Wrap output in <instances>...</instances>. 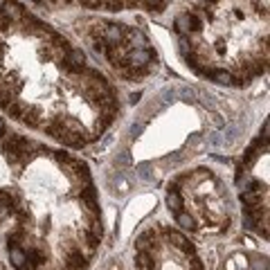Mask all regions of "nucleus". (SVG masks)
<instances>
[{
    "label": "nucleus",
    "mask_w": 270,
    "mask_h": 270,
    "mask_svg": "<svg viewBox=\"0 0 270 270\" xmlns=\"http://www.w3.org/2000/svg\"><path fill=\"white\" fill-rule=\"evenodd\" d=\"M191 268H194V270H205V268H203V261H198V259H194Z\"/></svg>",
    "instance_id": "17"
},
{
    "label": "nucleus",
    "mask_w": 270,
    "mask_h": 270,
    "mask_svg": "<svg viewBox=\"0 0 270 270\" xmlns=\"http://www.w3.org/2000/svg\"><path fill=\"white\" fill-rule=\"evenodd\" d=\"M3 133H5V122L0 120V135H3Z\"/></svg>",
    "instance_id": "20"
},
{
    "label": "nucleus",
    "mask_w": 270,
    "mask_h": 270,
    "mask_svg": "<svg viewBox=\"0 0 270 270\" xmlns=\"http://www.w3.org/2000/svg\"><path fill=\"white\" fill-rule=\"evenodd\" d=\"M9 261H11V266H14L16 270H21L23 266H25V261H27L25 250H23L21 245H9Z\"/></svg>",
    "instance_id": "5"
},
{
    "label": "nucleus",
    "mask_w": 270,
    "mask_h": 270,
    "mask_svg": "<svg viewBox=\"0 0 270 270\" xmlns=\"http://www.w3.org/2000/svg\"><path fill=\"white\" fill-rule=\"evenodd\" d=\"M18 21H23L21 5L14 3V0H5L3 7H0V23L7 27V25H14V23H18Z\"/></svg>",
    "instance_id": "1"
},
{
    "label": "nucleus",
    "mask_w": 270,
    "mask_h": 270,
    "mask_svg": "<svg viewBox=\"0 0 270 270\" xmlns=\"http://www.w3.org/2000/svg\"><path fill=\"white\" fill-rule=\"evenodd\" d=\"M92 50L97 52V54H102V56H106V52H108V45L104 43L102 38H95L92 41Z\"/></svg>",
    "instance_id": "15"
},
{
    "label": "nucleus",
    "mask_w": 270,
    "mask_h": 270,
    "mask_svg": "<svg viewBox=\"0 0 270 270\" xmlns=\"http://www.w3.org/2000/svg\"><path fill=\"white\" fill-rule=\"evenodd\" d=\"M86 7H102V0H81Z\"/></svg>",
    "instance_id": "16"
},
{
    "label": "nucleus",
    "mask_w": 270,
    "mask_h": 270,
    "mask_svg": "<svg viewBox=\"0 0 270 270\" xmlns=\"http://www.w3.org/2000/svg\"><path fill=\"white\" fill-rule=\"evenodd\" d=\"M207 74L212 77V81H216V84H221V86L234 84V77L227 72V70H207Z\"/></svg>",
    "instance_id": "6"
},
{
    "label": "nucleus",
    "mask_w": 270,
    "mask_h": 270,
    "mask_svg": "<svg viewBox=\"0 0 270 270\" xmlns=\"http://www.w3.org/2000/svg\"><path fill=\"white\" fill-rule=\"evenodd\" d=\"M126 36V27L124 25H106L102 32V41L110 48H115V45H122V41Z\"/></svg>",
    "instance_id": "3"
},
{
    "label": "nucleus",
    "mask_w": 270,
    "mask_h": 270,
    "mask_svg": "<svg viewBox=\"0 0 270 270\" xmlns=\"http://www.w3.org/2000/svg\"><path fill=\"white\" fill-rule=\"evenodd\" d=\"M146 3H149V7H160L164 0H146Z\"/></svg>",
    "instance_id": "18"
},
{
    "label": "nucleus",
    "mask_w": 270,
    "mask_h": 270,
    "mask_svg": "<svg viewBox=\"0 0 270 270\" xmlns=\"http://www.w3.org/2000/svg\"><path fill=\"white\" fill-rule=\"evenodd\" d=\"M14 97H16V88H9V86L0 88V108H7L14 102Z\"/></svg>",
    "instance_id": "8"
},
{
    "label": "nucleus",
    "mask_w": 270,
    "mask_h": 270,
    "mask_svg": "<svg viewBox=\"0 0 270 270\" xmlns=\"http://www.w3.org/2000/svg\"><path fill=\"white\" fill-rule=\"evenodd\" d=\"M151 59L149 50H133L126 54V68H146L151 66Z\"/></svg>",
    "instance_id": "4"
},
{
    "label": "nucleus",
    "mask_w": 270,
    "mask_h": 270,
    "mask_svg": "<svg viewBox=\"0 0 270 270\" xmlns=\"http://www.w3.org/2000/svg\"><path fill=\"white\" fill-rule=\"evenodd\" d=\"M5 110H7V113H9L11 117H16V120H21V117H23V113H25V108H23L21 104L16 102V99H14V102H11V104H9V106L5 108Z\"/></svg>",
    "instance_id": "14"
},
{
    "label": "nucleus",
    "mask_w": 270,
    "mask_h": 270,
    "mask_svg": "<svg viewBox=\"0 0 270 270\" xmlns=\"http://www.w3.org/2000/svg\"><path fill=\"white\" fill-rule=\"evenodd\" d=\"M135 263H138V268L140 266H153V261H151V257H149V252H146V250H138V255H135Z\"/></svg>",
    "instance_id": "13"
},
{
    "label": "nucleus",
    "mask_w": 270,
    "mask_h": 270,
    "mask_svg": "<svg viewBox=\"0 0 270 270\" xmlns=\"http://www.w3.org/2000/svg\"><path fill=\"white\" fill-rule=\"evenodd\" d=\"M241 201L245 207H252V205H259L261 201V189H243L241 194Z\"/></svg>",
    "instance_id": "7"
},
{
    "label": "nucleus",
    "mask_w": 270,
    "mask_h": 270,
    "mask_svg": "<svg viewBox=\"0 0 270 270\" xmlns=\"http://www.w3.org/2000/svg\"><path fill=\"white\" fill-rule=\"evenodd\" d=\"M38 115H41V113H38L36 108H32V110H27V108H25V113H23V117H21V120L25 122L27 126L36 128V126H41V122H38Z\"/></svg>",
    "instance_id": "10"
},
{
    "label": "nucleus",
    "mask_w": 270,
    "mask_h": 270,
    "mask_svg": "<svg viewBox=\"0 0 270 270\" xmlns=\"http://www.w3.org/2000/svg\"><path fill=\"white\" fill-rule=\"evenodd\" d=\"M176 223H178V225H183L185 230H196V221H194V216L185 214V212L176 214Z\"/></svg>",
    "instance_id": "11"
},
{
    "label": "nucleus",
    "mask_w": 270,
    "mask_h": 270,
    "mask_svg": "<svg viewBox=\"0 0 270 270\" xmlns=\"http://www.w3.org/2000/svg\"><path fill=\"white\" fill-rule=\"evenodd\" d=\"M138 270H153V266H140Z\"/></svg>",
    "instance_id": "21"
},
{
    "label": "nucleus",
    "mask_w": 270,
    "mask_h": 270,
    "mask_svg": "<svg viewBox=\"0 0 270 270\" xmlns=\"http://www.w3.org/2000/svg\"><path fill=\"white\" fill-rule=\"evenodd\" d=\"M201 27H203V23L194 11H185V14H180L178 18H176V29H178V34L198 32Z\"/></svg>",
    "instance_id": "2"
},
{
    "label": "nucleus",
    "mask_w": 270,
    "mask_h": 270,
    "mask_svg": "<svg viewBox=\"0 0 270 270\" xmlns=\"http://www.w3.org/2000/svg\"><path fill=\"white\" fill-rule=\"evenodd\" d=\"M167 205H169V209H171V212H176V214L183 209V198L178 196V191H169V194H167Z\"/></svg>",
    "instance_id": "9"
},
{
    "label": "nucleus",
    "mask_w": 270,
    "mask_h": 270,
    "mask_svg": "<svg viewBox=\"0 0 270 270\" xmlns=\"http://www.w3.org/2000/svg\"><path fill=\"white\" fill-rule=\"evenodd\" d=\"M140 97H142V92H133V95H131V104L140 102Z\"/></svg>",
    "instance_id": "19"
},
{
    "label": "nucleus",
    "mask_w": 270,
    "mask_h": 270,
    "mask_svg": "<svg viewBox=\"0 0 270 270\" xmlns=\"http://www.w3.org/2000/svg\"><path fill=\"white\" fill-rule=\"evenodd\" d=\"M169 237H171V241L176 243V248H180V250H191L189 241H187L183 234H178V232H169Z\"/></svg>",
    "instance_id": "12"
}]
</instances>
